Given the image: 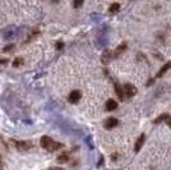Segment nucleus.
Listing matches in <instances>:
<instances>
[{
  "mask_svg": "<svg viewBox=\"0 0 171 170\" xmlns=\"http://www.w3.org/2000/svg\"><path fill=\"white\" fill-rule=\"evenodd\" d=\"M110 59H111V51L106 50L102 54V63H103V64H107V63L110 62Z\"/></svg>",
  "mask_w": 171,
  "mask_h": 170,
  "instance_id": "obj_9",
  "label": "nucleus"
},
{
  "mask_svg": "<svg viewBox=\"0 0 171 170\" xmlns=\"http://www.w3.org/2000/svg\"><path fill=\"white\" fill-rule=\"evenodd\" d=\"M83 1L84 0H73V5H74V8H81L83 5Z\"/></svg>",
  "mask_w": 171,
  "mask_h": 170,
  "instance_id": "obj_14",
  "label": "nucleus"
},
{
  "mask_svg": "<svg viewBox=\"0 0 171 170\" xmlns=\"http://www.w3.org/2000/svg\"><path fill=\"white\" fill-rule=\"evenodd\" d=\"M0 165H1V157H0Z\"/></svg>",
  "mask_w": 171,
  "mask_h": 170,
  "instance_id": "obj_20",
  "label": "nucleus"
},
{
  "mask_svg": "<svg viewBox=\"0 0 171 170\" xmlns=\"http://www.w3.org/2000/svg\"><path fill=\"white\" fill-rule=\"evenodd\" d=\"M169 116H170V115H167V114H162L161 116H158V118L155 120V123H161L162 120H166L167 118H169Z\"/></svg>",
  "mask_w": 171,
  "mask_h": 170,
  "instance_id": "obj_15",
  "label": "nucleus"
},
{
  "mask_svg": "<svg viewBox=\"0 0 171 170\" xmlns=\"http://www.w3.org/2000/svg\"><path fill=\"white\" fill-rule=\"evenodd\" d=\"M116 125H118V120L115 118H109L105 122V128H107V129H113Z\"/></svg>",
  "mask_w": 171,
  "mask_h": 170,
  "instance_id": "obj_4",
  "label": "nucleus"
},
{
  "mask_svg": "<svg viewBox=\"0 0 171 170\" xmlns=\"http://www.w3.org/2000/svg\"><path fill=\"white\" fill-rule=\"evenodd\" d=\"M115 92L118 93V96H119L120 100H124L125 95H124V88H121L118 83H115Z\"/></svg>",
  "mask_w": 171,
  "mask_h": 170,
  "instance_id": "obj_8",
  "label": "nucleus"
},
{
  "mask_svg": "<svg viewBox=\"0 0 171 170\" xmlns=\"http://www.w3.org/2000/svg\"><path fill=\"white\" fill-rule=\"evenodd\" d=\"M40 143H41V147L45 148V150H49V151H56L58 148L63 147L61 143L54 142V141H52L50 137H47V136H44L42 138H41Z\"/></svg>",
  "mask_w": 171,
  "mask_h": 170,
  "instance_id": "obj_1",
  "label": "nucleus"
},
{
  "mask_svg": "<svg viewBox=\"0 0 171 170\" xmlns=\"http://www.w3.org/2000/svg\"><path fill=\"white\" fill-rule=\"evenodd\" d=\"M52 1H58V0H52Z\"/></svg>",
  "mask_w": 171,
  "mask_h": 170,
  "instance_id": "obj_21",
  "label": "nucleus"
},
{
  "mask_svg": "<svg viewBox=\"0 0 171 170\" xmlns=\"http://www.w3.org/2000/svg\"><path fill=\"white\" fill-rule=\"evenodd\" d=\"M81 97H82V93H81V91H78V90H74V91H72L70 93H69V96H68V100L70 104H77L79 100H81Z\"/></svg>",
  "mask_w": 171,
  "mask_h": 170,
  "instance_id": "obj_2",
  "label": "nucleus"
},
{
  "mask_svg": "<svg viewBox=\"0 0 171 170\" xmlns=\"http://www.w3.org/2000/svg\"><path fill=\"white\" fill-rule=\"evenodd\" d=\"M125 50V44H121L119 47L116 49V51H115V55H119V54H121V52H123Z\"/></svg>",
  "mask_w": 171,
  "mask_h": 170,
  "instance_id": "obj_16",
  "label": "nucleus"
},
{
  "mask_svg": "<svg viewBox=\"0 0 171 170\" xmlns=\"http://www.w3.org/2000/svg\"><path fill=\"white\" fill-rule=\"evenodd\" d=\"M115 109H118V102L115 101V100H113V98L107 100L106 101V110L113 111V110H115Z\"/></svg>",
  "mask_w": 171,
  "mask_h": 170,
  "instance_id": "obj_6",
  "label": "nucleus"
},
{
  "mask_svg": "<svg viewBox=\"0 0 171 170\" xmlns=\"http://www.w3.org/2000/svg\"><path fill=\"white\" fill-rule=\"evenodd\" d=\"M124 93H125V96L132 97L137 93V88H135V86H133L132 83H127L124 86Z\"/></svg>",
  "mask_w": 171,
  "mask_h": 170,
  "instance_id": "obj_3",
  "label": "nucleus"
},
{
  "mask_svg": "<svg viewBox=\"0 0 171 170\" xmlns=\"http://www.w3.org/2000/svg\"><path fill=\"white\" fill-rule=\"evenodd\" d=\"M166 122H167V124H169V127L171 128V116H169V118L166 119Z\"/></svg>",
  "mask_w": 171,
  "mask_h": 170,
  "instance_id": "obj_18",
  "label": "nucleus"
},
{
  "mask_svg": "<svg viewBox=\"0 0 171 170\" xmlns=\"http://www.w3.org/2000/svg\"><path fill=\"white\" fill-rule=\"evenodd\" d=\"M143 143H144V134H141V136H139V138L137 140V142H135L134 151H135V152H138L139 150H141V147L143 146Z\"/></svg>",
  "mask_w": 171,
  "mask_h": 170,
  "instance_id": "obj_7",
  "label": "nucleus"
},
{
  "mask_svg": "<svg viewBox=\"0 0 171 170\" xmlns=\"http://www.w3.org/2000/svg\"><path fill=\"white\" fill-rule=\"evenodd\" d=\"M170 68H171V62H170V63H167V64H165V65L162 67V69L160 70L158 73H157V77H162L163 74H165V73H166V72H167V70H169Z\"/></svg>",
  "mask_w": 171,
  "mask_h": 170,
  "instance_id": "obj_10",
  "label": "nucleus"
},
{
  "mask_svg": "<svg viewBox=\"0 0 171 170\" xmlns=\"http://www.w3.org/2000/svg\"><path fill=\"white\" fill-rule=\"evenodd\" d=\"M68 159H69V155L68 154H61V155H59V157H58V161L59 162H67L68 161Z\"/></svg>",
  "mask_w": 171,
  "mask_h": 170,
  "instance_id": "obj_12",
  "label": "nucleus"
},
{
  "mask_svg": "<svg viewBox=\"0 0 171 170\" xmlns=\"http://www.w3.org/2000/svg\"><path fill=\"white\" fill-rule=\"evenodd\" d=\"M12 47H13V45L6 46V49H4V51H5V52H6V51H10V50H12Z\"/></svg>",
  "mask_w": 171,
  "mask_h": 170,
  "instance_id": "obj_17",
  "label": "nucleus"
},
{
  "mask_svg": "<svg viewBox=\"0 0 171 170\" xmlns=\"http://www.w3.org/2000/svg\"><path fill=\"white\" fill-rule=\"evenodd\" d=\"M23 64H24L23 58H15L14 62H13V67H14V68H19V67L23 65Z\"/></svg>",
  "mask_w": 171,
  "mask_h": 170,
  "instance_id": "obj_11",
  "label": "nucleus"
},
{
  "mask_svg": "<svg viewBox=\"0 0 171 170\" xmlns=\"http://www.w3.org/2000/svg\"><path fill=\"white\" fill-rule=\"evenodd\" d=\"M15 146L18 150L20 151H24V150H28V148H31V144L30 142H23V141H18V142H15Z\"/></svg>",
  "mask_w": 171,
  "mask_h": 170,
  "instance_id": "obj_5",
  "label": "nucleus"
},
{
  "mask_svg": "<svg viewBox=\"0 0 171 170\" xmlns=\"http://www.w3.org/2000/svg\"><path fill=\"white\" fill-rule=\"evenodd\" d=\"M56 46H58V49H61L63 47V42H58Z\"/></svg>",
  "mask_w": 171,
  "mask_h": 170,
  "instance_id": "obj_19",
  "label": "nucleus"
},
{
  "mask_svg": "<svg viewBox=\"0 0 171 170\" xmlns=\"http://www.w3.org/2000/svg\"><path fill=\"white\" fill-rule=\"evenodd\" d=\"M119 9H120V5L118 4V3H114V4L110 6L109 12H110V13H116V12H118V10H119Z\"/></svg>",
  "mask_w": 171,
  "mask_h": 170,
  "instance_id": "obj_13",
  "label": "nucleus"
}]
</instances>
